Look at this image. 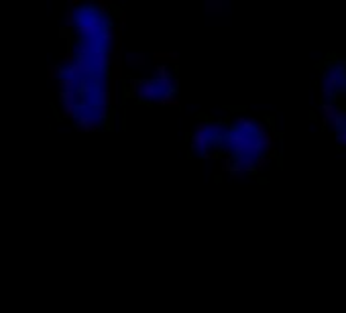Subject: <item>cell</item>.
I'll use <instances>...</instances> for the list:
<instances>
[{
  "instance_id": "52a82bcc",
  "label": "cell",
  "mask_w": 346,
  "mask_h": 313,
  "mask_svg": "<svg viewBox=\"0 0 346 313\" xmlns=\"http://www.w3.org/2000/svg\"><path fill=\"white\" fill-rule=\"evenodd\" d=\"M100 128H102V120L96 114H79L77 116L76 130H79V133H98Z\"/></svg>"
},
{
  "instance_id": "d6986e66",
  "label": "cell",
  "mask_w": 346,
  "mask_h": 313,
  "mask_svg": "<svg viewBox=\"0 0 346 313\" xmlns=\"http://www.w3.org/2000/svg\"><path fill=\"white\" fill-rule=\"evenodd\" d=\"M271 163V159L269 157H265V155H259L257 159H255V165H257V171H263L267 167V165Z\"/></svg>"
},
{
  "instance_id": "6da1fadb",
  "label": "cell",
  "mask_w": 346,
  "mask_h": 313,
  "mask_svg": "<svg viewBox=\"0 0 346 313\" xmlns=\"http://www.w3.org/2000/svg\"><path fill=\"white\" fill-rule=\"evenodd\" d=\"M104 16L98 12L96 6H84L76 14V35L84 39H100L104 31Z\"/></svg>"
},
{
  "instance_id": "30bf717a",
  "label": "cell",
  "mask_w": 346,
  "mask_h": 313,
  "mask_svg": "<svg viewBox=\"0 0 346 313\" xmlns=\"http://www.w3.org/2000/svg\"><path fill=\"white\" fill-rule=\"evenodd\" d=\"M59 92H77V84L79 81L77 79H74V77H70V75H65V77H61L59 81Z\"/></svg>"
},
{
  "instance_id": "ffe728a7",
  "label": "cell",
  "mask_w": 346,
  "mask_h": 313,
  "mask_svg": "<svg viewBox=\"0 0 346 313\" xmlns=\"http://www.w3.org/2000/svg\"><path fill=\"white\" fill-rule=\"evenodd\" d=\"M76 27V12H72V10H68L65 12V29H74Z\"/></svg>"
},
{
  "instance_id": "2e32d148",
  "label": "cell",
  "mask_w": 346,
  "mask_h": 313,
  "mask_svg": "<svg viewBox=\"0 0 346 313\" xmlns=\"http://www.w3.org/2000/svg\"><path fill=\"white\" fill-rule=\"evenodd\" d=\"M77 92H59V104H77Z\"/></svg>"
},
{
  "instance_id": "7c38bea8",
  "label": "cell",
  "mask_w": 346,
  "mask_h": 313,
  "mask_svg": "<svg viewBox=\"0 0 346 313\" xmlns=\"http://www.w3.org/2000/svg\"><path fill=\"white\" fill-rule=\"evenodd\" d=\"M47 77L59 81L61 77H65V68L63 65H47Z\"/></svg>"
},
{
  "instance_id": "d4e9b609",
  "label": "cell",
  "mask_w": 346,
  "mask_h": 313,
  "mask_svg": "<svg viewBox=\"0 0 346 313\" xmlns=\"http://www.w3.org/2000/svg\"><path fill=\"white\" fill-rule=\"evenodd\" d=\"M202 159H218V153H204V155H200Z\"/></svg>"
},
{
  "instance_id": "e0dca14e",
  "label": "cell",
  "mask_w": 346,
  "mask_h": 313,
  "mask_svg": "<svg viewBox=\"0 0 346 313\" xmlns=\"http://www.w3.org/2000/svg\"><path fill=\"white\" fill-rule=\"evenodd\" d=\"M153 61L155 63H159V61H165V65H167V61H177V53H155L153 55Z\"/></svg>"
},
{
  "instance_id": "44dd1931",
  "label": "cell",
  "mask_w": 346,
  "mask_h": 313,
  "mask_svg": "<svg viewBox=\"0 0 346 313\" xmlns=\"http://www.w3.org/2000/svg\"><path fill=\"white\" fill-rule=\"evenodd\" d=\"M96 8H98V12H100V14H104V12H108L112 8V2H110V0H100V2L96 4Z\"/></svg>"
},
{
  "instance_id": "5b68a950",
  "label": "cell",
  "mask_w": 346,
  "mask_h": 313,
  "mask_svg": "<svg viewBox=\"0 0 346 313\" xmlns=\"http://www.w3.org/2000/svg\"><path fill=\"white\" fill-rule=\"evenodd\" d=\"M212 140H214V137L208 133V120L197 122V126H195V133H193V135H192V139H190L192 151L200 153V155L208 153V149H210Z\"/></svg>"
},
{
  "instance_id": "603a6c76",
  "label": "cell",
  "mask_w": 346,
  "mask_h": 313,
  "mask_svg": "<svg viewBox=\"0 0 346 313\" xmlns=\"http://www.w3.org/2000/svg\"><path fill=\"white\" fill-rule=\"evenodd\" d=\"M79 0H70V2H68V10H72V12H76L77 8H79Z\"/></svg>"
},
{
  "instance_id": "ba28073f",
  "label": "cell",
  "mask_w": 346,
  "mask_h": 313,
  "mask_svg": "<svg viewBox=\"0 0 346 313\" xmlns=\"http://www.w3.org/2000/svg\"><path fill=\"white\" fill-rule=\"evenodd\" d=\"M90 61H92V68H94L96 73H104L106 68L110 65V53L106 51L104 47H100V49H96V51L90 55Z\"/></svg>"
},
{
  "instance_id": "8fae6325",
  "label": "cell",
  "mask_w": 346,
  "mask_h": 313,
  "mask_svg": "<svg viewBox=\"0 0 346 313\" xmlns=\"http://www.w3.org/2000/svg\"><path fill=\"white\" fill-rule=\"evenodd\" d=\"M255 124L257 122L253 118H249V116H238L236 122H234V126L240 128V130H244V133H255Z\"/></svg>"
},
{
  "instance_id": "ac0fdd59",
  "label": "cell",
  "mask_w": 346,
  "mask_h": 313,
  "mask_svg": "<svg viewBox=\"0 0 346 313\" xmlns=\"http://www.w3.org/2000/svg\"><path fill=\"white\" fill-rule=\"evenodd\" d=\"M232 169H234V157L232 155H224L222 157V171L232 173Z\"/></svg>"
},
{
  "instance_id": "484cf974",
  "label": "cell",
  "mask_w": 346,
  "mask_h": 313,
  "mask_svg": "<svg viewBox=\"0 0 346 313\" xmlns=\"http://www.w3.org/2000/svg\"><path fill=\"white\" fill-rule=\"evenodd\" d=\"M246 175H242V173H230V179H234V181H240V179H244Z\"/></svg>"
},
{
  "instance_id": "8992f818",
  "label": "cell",
  "mask_w": 346,
  "mask_h": 313,
  "mask_svg": "<svg viewBox=\"0 0 346 313\" xmlns=\"http://www.w3.org/2000/svg\"><path fill=\"white\" fill-rule=\"evenodd\" d=\"M342 81H344V77L340 75L338 68H328L322 75V94H324V98H332L334 92L340 88Z\"/></svg>"
},
{
  "instance_id": "cb8c5ba5",
  "label": "cell",
  "mask_w": 346,
  "mask_h": 313,
  "mask_svg": "<svg viewBox=\"0 0 346 313\" xmlns=\"http://www.w3.org/2000/svg\"><path fill=\"white\" fill-rule=\"evenodd\" d=\"M338 140H340V144H344L346 146V126L338 133Z\"/></svg>"
},
{
  "instance_id": "7a4b0ae2",
  "label": "cell",
  "mask_w": 346,
  "mask_h": 313,
  "mask_svg": "<svg viewBox=\"0 0 346 313\" xmlns=\"http://www.w3.org/2000/svg\"><path fill=\"white\" fill-rule=\"evenodd\" d=\"M226 142L232 146L234 157H259L261 155V144H259V137L255 133H244V130L232 126L226 133Z\"/></svg>"
},
{
  "instance_id": "4fadbf2b",
  "label": "cell",
  "mask_w": 346,
  "mask_h": 313,
  "mask_svg": "<svg viewBox=\"0 0 346 313\" xmlns=\"http://www.w3.org/2000/svg\"><path fill=\"white\" fill-rule=\"evenodd\" d=\"M79 104H61V116L63 118H77Z\"/></svg>"
},
{
  "instance_id": "277c9868",
  "label": "cell",
  "mask_w": 346,
  "mask_h": 313,
  "mask_svg": "<svg viewBox=\"0 0 346 313\" xmlns=\"http://www.w3.org/2000/svg\"><path fill=\"white\" fill-rule=\"evenodd\" d=\"M322 118H324V124H330L334 130H340L346 126V110L340 106V104H334V102H324L322 108Z\"/></svg>"
},
{
  "instance_id": "5bb4252c",
  "label": "cell",
  "mask_w": 346,
  "mask_h": 313,
  "mask_svg": "<svg viewBox=\"0 0 346 313\" xmlns=\"http://www.w3.org/2000/svg\"><path fill=\"white\" fill-rule=\"evenodd\" d=\"M116 33H118V31L114 29V27L106 25V27H104V31L100 33V41H102V45H104V43H112L114 39H116Z\"/></svg>"
},
{
  "instance_id": "3957f363",
  "label": "cell",
  "mask_w": 346,
  "mask_h": 313,
  "mask_svg": "<svg viewBox=\"0 0 346 313\" xmlns=\"http://www.w3.org/2000/svg\"><path fill=\"white\" fill-rule=\"evenodd\" d=\"M163 92L159 90L155 79H130L128 81V96L137 98L139 102H147V100H157Z\"/></svg>"
},
{
  "instance_id": "7402d4cb",
  "label": "cell",
  "mask_w": 346,
  "mask_h": 313,
  "mask_svg": "<svg viewBox=\"0 0 346 313\" xmlns=\"http://www.w3.org/2000/svg\"><path fill=\"white\" fill-rule=\"evenodd\" d=\"M145 57L139 55V53H133V55H128V63H133V65H143Z\"/></svg>"
},
{
  "instance_id": "9a60e30c",
  "label": "cell",
  "mask_w": 346,
  "mask_h": 313,
  "mask_svg": "<svg viewBox=\"0 0 346 313\" xmlns=\"http://www.w3.org/2000/svg\"><path fill=\"white\" fill-rule=\"evenodd\" d=\"M171 77V71H169V68L165 63H159L157 68H155V73H153V79L155 81H159V79H169Z\"/></svg>"
},
{
  "instance_id": "9c48e42d",
  "label": "cell",
  "mask_w": 346,
  "mask_h": 313,
  "mask_svg": "<svg viewBox=\"0 0 346 313\" xmlns=\"http://www.w3.org/2000/svg\"><path fill=\"white\" fill-rule=\"evenodd\" d=\"M155 104H159V106H169V108H177V106H179V100H177L175 94L165 92V94H161V96L157 98Z\"/></svg>"
}]
</instances>
